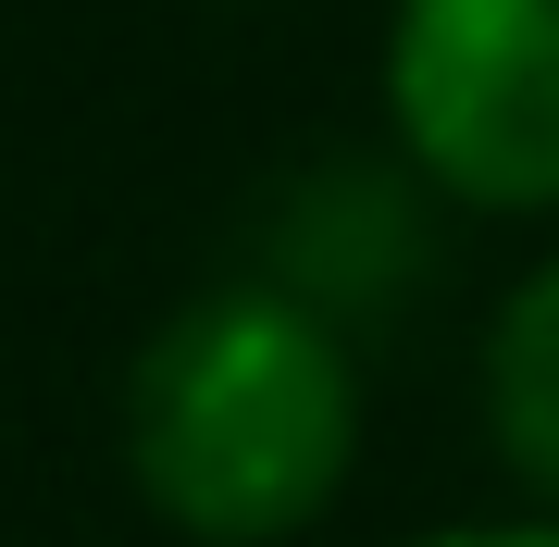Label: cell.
Returning a JSON list of instances; mask_svg holds the SVG:
<instances>
[{"instance_id":"6da1fadb","label":"cell","mask_w":559,"mask_h":547,"mask_svg":"<svg viewBox=\"0 0 559 547\" xmlns=\"http://www.w3.org/2000/svg\"><path fill=\"white\" fill-rule=\"evenodd\" d=\"M124 448L162 523L212 547H274L323 523L360 448V373L336 324L286 286H212L138 348Z\"/></svg>"},{"instance_id":"7a4b0ae2","label":"cell","mask_w":559,"mask_h":547,"mask_svg":"<svg viewBox=\"0 0 559 547\" xmlns=\"http://www.w3.org/2000/svg\"><path fill=\"white\" fill-rule=\"evenodd\" d=\"M385 100L448 200L559 212V0H399Z\"/></svg>"},{"instance_id":"3957f363","label":"cell","mask_w":559,"mask_h":547,"mask_svg":"<svg viewBox=\"0 0 559 547\" xmlns=\"http://www.w3.org/2000/svg\"><path fill=\"white\" fill-rule=\"evenodd\" d=\"M485 424H498V461L535 498H559V262L510 286L498 336H485Z\"/></svg>"},{"instance_id":"277c9868","label":"cell","mask_w":559,"mask_h":547,"mask_svg":"<svg viewBox=\"0 0 559 547\" xmlns=\"http://www.w3.org/2000/svg\"><path fill=\"white\" fill-rule=\"evenodd\" d=\"M423 547H559V523H460V535H423Z\"/></svg>"}]
</instances>
